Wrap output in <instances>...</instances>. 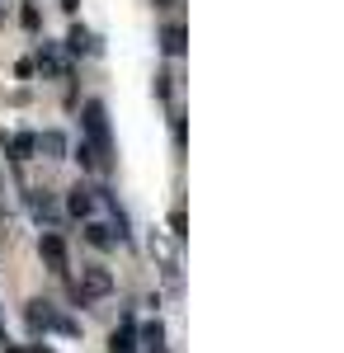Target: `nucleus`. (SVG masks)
<instances>
[{
	"label": "nucleus",
	"instance_id": "nucleus-2",
	"mask_svg": "<svg viewBox=\"0 0 344 353\" xmlns=\"http://www.w3.org/2000/svg\"><path fill=\"white\" fill-rule=\"evenodd\" d=\"M28 325H33V330H57V334H66V339H76V334H80V321L61 316L52 301H28Z\"/></svg>",
	"mask_w": 344,
	"mask_h": 353
},
{
	"label": "nucleus",
	"instance_id": "nucleus-17",
	"mask_svg": "<svg viewBox=\"0 0 344 353\" xmlns=\"http://www.w3.org/2000/svg\"><path fill=\"white\" fill-rule=\"evenodd\" d=\"M5 353H28V349H15V344H5Z\"/></svg>",
	"mask_w": 344,
	"mask_h": 353
},
{
	"label": "nucleus",
	"instance_id": "nucleus-11",
	"mask_svg": "<svg viewBox=\"0 0 344 353\" xmlns=\"http://www.w3.org/2000/svg\"><path fill=\"white\" fill-rule=\"evenodd\" d=\"M108 353H137V325H133V321H123V330H113Z\"/></svg>",
	"mask_w": 344,
	"mask_h": 353
},
{
	"label": "nucleus",
	"instance_id": "nucleus-6",
	"mask_svg": "<svg viewBox=\"0 0 344 353\" xmlns=\"http://www.w3.org/2000/svg\"><path fill=\"white\" fill-rule=\"evenodd\" d=\"M137 339H142V344H137V353H170V349H165V325H160V321H146Z\"/></svg>",
	"mask_w": 344,
	"mask_h": 353
},
{
	"label": "nucleus",
	"instance_id": "nucleus-18",
	"mask_svg": "<svg viewBox=\"0 0 344 353\" xmlns=\"http://www.w3.org/2000/svg\"><path fill=\"white\" fill-rule=\"evenodd\" d=\"M61 5H66V10H76V5H80V0H61Z\"/></svg>",
	"mask_w": 344,
	"mask_h": 353
},
{
	"label": "nucleus",
	"instance_id": "nucleus-5",
	"mask_svg": "<svg viewBox=\"0 0 344 353\" xmlns=\"http://www.w3.org/2000/svg\"><path fill=\"white\" fill-rule=\"evenodd\" d=\"M38 250H43V259H48L57 273H66V245H61V236H57V231H43Z\"/></svg>",
	"mask_w": 344,
	"mask_h": 353
},
{
	"label": "nucleus",
	"instance_id": "nucleus-14",
	"mask_svg": "<svg viewBox=\"0 0 344 353\" xmlns=\"http://www.w3.org/2000/svg\"><path fill=\"white\" fill-rule=\"evenodd\" d=\"M38 66H43L48 76H66V61H61V52H57L52 43H43V52H38Z\"/></svg>",
	"mask_w": 344,
	"mask_h": 353
},
{
	"label": "nucleus",
	"instance_id": "nucleus-13",
	"mask_svg": "<svg viewBox=\"0 0 344 353\" xmlns=\"http://www.w3.org/2000/svg\"><path fill=\"white\" fill-rule=\"evenodd\" d=\"M10 156H15V161H33V156H38L33 132H15V137H10Z\"/></svg>",
	"mask_w": 344,
	"mask_h": 353
},
{
	"label": "nucleus",
	"instance_id": "nucleus-12",
	"mask_svg": "<svg viewBox=\"0 0 344 353\" xmlns=\"http://www.w3.org/2000/svg\"><path fill=\"white\" fill-rule=\"evenodd\" d=\"M66 48H71L76 57H90V52H95V33H90V28H80V24H71V33H66Z\"/></svg>",
	"mask_w": 344,
	"mask_h": 353
},
{
	"label": "nucleus",
	"instance_id": "nucleus-3",
	"mask_svg": "<svg viewBox=\"0 0 344 353\" xmlns=\"http://www.w3.org/2000/svg\"><path fill=\"white\" fill-rule=\"evenodd\" d=\"M113 292V273L99 269V264H85L80 269V283H76V297L80 301H104Z\"/></svg>",
	"mask_w": 344,
	"mask_h": 353
},
{
	"label": "nucleus",
	"instance_id": "nucleus-9",
	"mask_svg": "<svg viewBox=\"0 0 344 353\" xmlns=\"http://www.w3.org/2000/svg\"><path fill=\"white\" fill-rule=\"evenodd\" d=\"M33 141H38V151H43L48 161H66V137H61V132H52V128H48V132L33 137Z\"/></svg>",
	"mask_w": 344,
	"mask_h": 353
},
{
	"label": "nucleus",
	"instance_id": "nucleus-4",
	"mask_svg": "<svg viewBox=\"0 0 344 353\" xmlns=\"http://www.w3.org/2000/svg\"><path fill=\"white\" fill-rule=\"evenodd\" d=\"M66 208H71V217L90 221V217H95V189H85V184H76V189L66 193Z\"/></svg>",
	"mask_w": 344,
	"mask_h": 353
},
{
	"label": "nucleus",
	"instance_id": "nucleus-16",
	"mask_svg": "<svg viewBox=\"0 0 344 353\" xmlns=\"http://www.w3.org/2000/svg\"><path fill=\"white\" fill-rule=\"evenodd\" d=\"M28 353H52V349H43V344H33V349H28Z\"/></svg>",
	"mask_w": 344,
	"mask_h": 353
},
{
	"label": "nucleus",
	"instance_id": "nucleus-8",
	"mask_svg": "<svg viewBox=\"0 0 344 353\" xmlns=\"http://www.w3.org/2000/svg\"><path fill=\"white\" fill-rule=\"evenodd\" d=\"M160 52L165 57H184V24H165L160 28Z\"/></svg>",
	"mask_w": 344,
	"mask_h": 353
},
{
	"label": "nucleus",
	"instance_id": "nucleus-10",
	"mask_svg": "<svg viewBox=\"0 0 344 353\" xmlns=\"http://www.w3.org/2000/svg\"><path fill=\"white\" fill-rule=\"evenodd\" d=\"M28 208H33V217H38V221H48V231L57 226V208H52V198H48L43 189H33V193H28Z\"/></svg>",
	"mask_w": 344,
	"mask_h": 353
},
{
	"label": "nucleus",
	"instance_id": "nucleus-15",
	"mask_svg": "<svg viewBox=\"0 0 344 353\" xmlns=\"http://www.w3.org/2000/svg\"><path fill=\"white\" fill-rule=\"evenodd\" d=\"M19 24H24L28 33H38V24H43V19H38V10H33V5H24V14H19Z\"/></svg>",
	"mask_w": 344,
	"mask_h": 353
},
{
	"label": "nucleus",
	"instance_id": "nucleus-19",
	"mask_svg": "<svg viewBox=\"0 0 344 353\" xmlns=\"http://www.w3.org/2000/svg\"><path fill=\"white\" fill-rule=\"evenodd\" d=\"M5 344H10V339H5V325H0V349H5Z\"/></svg>",
	"mask_w": 344,
	"mask_h": 353
},
{
	"label": "nucleus",
	"instance_id": "nucleus-7",
	"mask_svg": "<svg viewBox=\"0 0 344 353\" xmlns=\"http://www.w3.org/2000/svg\"><path fill=\"white\" fill-rule=\"evenodd\" d=\"M85 241L99 245V250H113V245H118V236H113V226H108V221L90 217V221H85Z\"/></svg>",
	"mask_w": 344,
	"mask_h": 353
},
{
	"label": "nucleus",
	"instance_id": "nucleus-1",
	"mask_svg": "<svg viewBox=\"0 0 344 353\" xmlns=\"http://www.w3.org/2000/svg\"><path fill=\"white\" fill-rule=\"evenodd\" d=\"M80 118H85V146L99 156V165L108 161V151H113V141H108V118H104V104L99 99H85V109H80Z\"/></svg>",
	"mask_w": 344,
	"mask_h": 353
}]
</instances>
